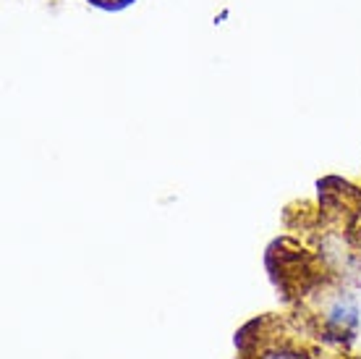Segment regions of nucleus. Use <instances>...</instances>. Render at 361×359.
Wrapping results in <instances>:
<instances>
[{
  "instance_id": "1",
  "label": "nucleus",
  "mask_w": 361,
  "mask_h": 359,
  "mask_svg": "<svg viewBox=\"0 0 361 359\" xmlns=\"http://www.w3.org/2000/svg\"><path fill=\"white\" fill-rule=\"evenodd\" d=\"M262 359H307V357H301V354L288 351V349H272V351H267Z\"/></svg>"
}]
</instances>
